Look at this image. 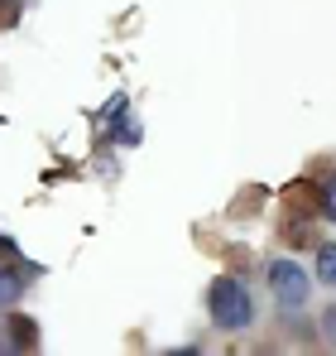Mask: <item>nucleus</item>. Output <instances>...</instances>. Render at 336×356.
<instances>
[{
    "instance_id": "f257e3e1",
    "label": "nucleus",
    "mask_w": 336,
    "mask_h": 356,
    "mask_svg": "<svg viewBox=\"0 0 336 356\" xmlns=\"http://www.w3.org/2000/svg\"><path fill=\"white\" fill-rule=\"evenodd\" d=\"M207 318L221 332H245L255 323V294L245 289V280H235V275L212 280V289H207Z\"/></svg>"
},
{
    "instance_id": "f03ea898",
    "label": "nucleus",
    "mask_w": 336,
    "mask_h": 356,
    "mask_svg": "<svg viewBox=\"0 0 336 356\" xmlns=\"http://www.w3.org/2000/svg\"><path fill=\"white\" fill-rule=\"evenodd\" d=\"M269 289H274V303L288 308V313H298L308 294H312V280H308V270L303 265H293V260H269Z\"/></svg>"
},
{
    "instance_id": "7ed1b4c3",
    "label": "nucleus",
    "mask_w": 336,
    "mask_h": 356,
    "mask_svg": "<svg viewBox=\"0 0 336 356\" xmlns=\"http://www.w3.org/2000/svg\"><path fill=\"white\" fill-rule=\"evenodd\" d=\"M317 280L327 289H336V241H322L317 245Z\"/></svg>"
},
{
    "instance_id": "20e7f679",
    "label": "nucleus",
    "mask_w": 336,
    "mask_h": 356,
    "mask_svg": "<svg viewBox=\"0 0 336 356\" xmlns=\"http://www.w3.org/2000/svg\"><path fill=\"white\" fill-rule=\"evenodd\" d=\"M19 294H24V275L19 270H0V308L19 303Z\"/></svg>"
},
{
    "instance_id": "39448f33",
    "label": "nucleus",
    "mask_w": 336,
    "mask_h": 356,
    "mask_svg": "<svg viewBox=\"0 0 336 356\" xmlns=\"http://www.w3.org/2000/svg\"><path fill=\"white\" fill-rule=\"evenodd\" d=\"M10 337H15V347H34V323L29 318H10Z\"/></svg>"
},
{
    "instance_id": "423d86ee",
    "label": "nucleus",
    "mask_w": 336,
    "mask_h": 356,
    "mask_svg": "<svg viewBox=\"0 0 336 356\" xmlns=\"http://www.w3.org/2000/svg\"><path fill=\"white\" fill-rule=\"evenodd\" d=\"M322 337H327V347H336V303L322 308Z\"/></svg>"
},
{
    "instance_id": "0eeeda50",
    "label": "nucleus",
    "mask_w": 336,
    "mask_h": 356,
    "mask_svg": "<svg viewBox=\"0 0 336 356\" xmlns=\"http://www.w3.org/2000/svg\"><path fill=\"white\" fill-rule=\"evenodd\" d=\"M322 202H327V217L336 222V178H327V188H322Z\"/></svg>"
},
{
    "instance_id": "6e6552de",
    "label": "nucleus",
    "mask_w": 336,
    "mask_h": 356,
    "mask_svg": "<svg viewBox=\"0 0 336 356\" xmlns=\"http://www.w3.org/2000/svg\"><path fill=\"white\" fill-rule=\"evenodd\" d=\"M5 342H10V337H5V332H0V352H5Z\"/></svg>"
}]
</instances>
